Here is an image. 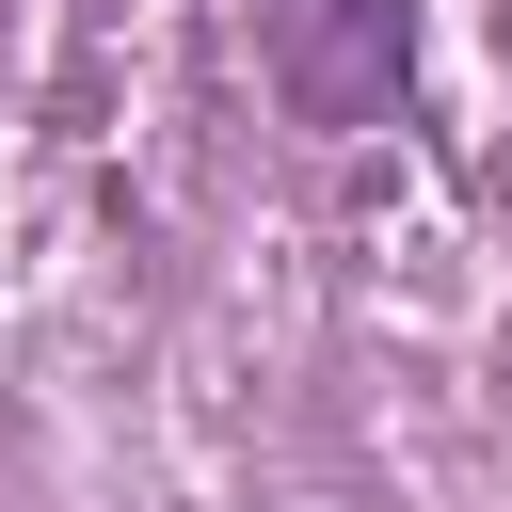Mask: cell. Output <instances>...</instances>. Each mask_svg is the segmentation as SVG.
Here are the masks:
<instances>
[{
    "instance_id": "cell-1",
    "label": "cell",
    "mask_w": 512,
    "mask_h": 512,
    "mask_svg": "<svg viewBox=\"0 0 512 512\" xmlns=\"http://www.w3.org/2000/svg\"><path fill=\"white\" fill-rule=\"evenodd\" d=\"M416 64V0H272V80L304 128H384Z\"/></svg>"
}]
</instances>
